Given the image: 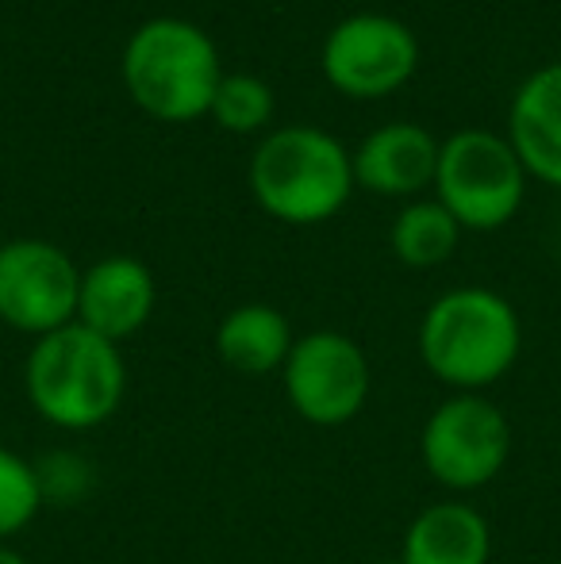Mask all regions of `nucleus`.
I'll use <instances>...</instances> for the list:
<instances>
[{
    "label": "nucleus",
    "instance_id": "obj_14",
    "mask_svg": "<svg viewBox=\"0 0 561 564\" xmlns=\"http://www.w3.org/2000/svg\"><path fill=\"white\" fill-rule=\"evenodd\" d=\"M292 327L289 319L270 304H242L219 323L216 349L227 369L242 377H270L284 369L292 354Z\"/></svg>",
    "mask_w": 561,
    "mask_h": 564
},
{
    "label": "nucleus",
    "instance_id": "obj_10",
    "mask_svg": "<svg viewBox=\"0 0 561 564\" xmlns=\"http://www.w3.org/2000/svg\"><path fill=\"white\" fill-rule=\"evenodd\" d=\"M154 304L158 284L150 276V269L139 258L112 253V258L97 261V265H89L82 273L74 323H82L93 335L120 346L123 338L139 335L147 327V319L154 315Z\"/></svg>",
    "mask_w": 561,
    "mask_h": 564
},
{
    "label": "nucleus",
    "instance_id": "obj_1",
    "mask_svg": "<svg viewBox=\"0 0 561 564\" xmlns=\"http://www.w3.org/2000/svg\"><path fill=\"white\" fill-rule=\"evenodd\" d=\"M23 388L39 415L62 431H93L120 411L128 365L116 341L82 323L35 338L23 365Z\"/></svg>",
    "mask_w": 561,
    "mask_h": 564
},
{
    "label": "nucleus",
    "instance_id": "obj_6",
    "mask_svg": "<svg viewBox=\"0 0 561 564\" xmlns=\"http://www.w3.org/2000/svg\"><path fill=\"white\" fill-rule=\"evenodd\" d=\"M423 465L442 488L477 491L500 476L511 453L504 411L481 392H457L431 411L420 434Z\"/></svg>",
    "mask_w": 561,
    "mask_h": 564
},
{
    "label": "nucleus",
    "instance_id": "obj_19",
    "mask_svg": "<svg viewBox=\"0 0 561 564\" xmlns=\"http://www.w3.org/2000/svg\"><path fill=\"white\" fill-rule=\"evenodd\" d=\"M0 250H4V235H0Z\"/></svg>",
    "mask_w": 561,
    "mask_h": 564
},
{
    "label": "nucleus",
    "instance_id": "obj_9",
    "mask_svg": "<svg viewBox=\"0 0 561 564\" xmlns=\"http://www.w3.org/2000/svg\"><path fill=\"white\" fill-rule=\"evenodd\" d=\"M74 258L43 238H15L0 250V319L23 335H51L77 319Z\"/></svg>",
    "mask_w": 561,
    "mask_h": 564
},
{
    "label": "nucleus",
    "instance_id": "obj_3",
    "mask_svg": "<svg viewBox=\"0 0 561 564\" xmlns=\"http://www.w3.org/2000/svg\"><path fill=\"white\" fill-rule=\"evenodd\" d=\"M219 82L216 43L177 15L147 20L123 46V85L150 119L193 123L208 116Z\"/></svg>",
    "mask_w": 561,
    "mask_h": 564
},
{
    "label": "nucleus",
    "instance_id": "obj_5",
    "mask_svg": "<svg viewBox=\"0 0 561 564\" xmlns=\"http://www.w3.org/2000/svg\"><path fill=\"white\" fill-rule=\"evenodd\" d=\"M434 193L462 230H496L524 208L527 170L500 134L457 131L439 147Z\"/></svg>",
    "mask_w": 561,
    "mask_h": 564
},
{
    "label": "nucleus",
    "instance_id": "obj_4",
    "mask_svg": "<svg viewBox=\"0 0 561 564\" xmlns=\"http://www.w3.org/2000/svg\"><path fill=\"white\" fill-rule=\"evenodd\" d=\"M250 193L281 224H327L350 200L354 162L320 127H281L250 158Z\"/></svg>",
    "mask_w": 561,
    "mask_h": 564
},
{
    "label": "nucleus",
    "instance_id": "obj_13",
    "mask_svg": "<svg viewBox=\"0 0 561 564\" xmlns=\"http://www.w3.org/2000/svg\"><path fill=\"white\" fill-rule=\"evenodd\" d=\"M493 530L470 503H431L404 534V564H488Z\"/></svg>",
    "mask_w": 561,
    "mask_h": 564
},
{
    "label": "nucleus",
    "instance_id": "obj_11",
    "mask_svg": "<svg viewBox=\"0 0 561 564\" xmlns=\"http://www.w3.org/2000/svg\"><path fill=\"white\" fill-rule=\"evenodd\" d=\"M439 147L431 131L416 123H385L358 147L354 162V185L381 196H412L434 185L439 170Z\"/></svg>",
    "mask_w": 561,
    "mask_h": 564
},
{
    "label": "nucleus",
    "instance_id": "obj_8",
    "mask_svg": "<svg viewBox=\"0 0 561 564\" xmlns=\"http://www.w3.org/2000/svg\"><path fill=\"white\" fill-rule=\"evenodd\" d=\"M416 66H420V43L397 15H350L335 23L323 43V77L331 89L354 100L392 97L412 82Z\"/></svg>",
    "mask_w": 561,
    "mask_h": 564
},
{
    "label": "nucleus",
    "instance_id": "obj_18",
    "mask_svg": "<svg viewBox=\"0 0 561 564\" xmlns=\"http://www.w3.org/2000/svg\"><path fill=\"white\" fill-rule=\"evenodd\" d=\"M0 564H28V561H23L15 550H8V545H0Z\"/></svg>",
    "mask_w": 561,
    "mask_h": 564
},
{
    "label": "nucleus",
    "instance_id": "obj_20",
    "mask_svg": "<svg viewBox=\"0 0 561 564\" xmlns=\"http://www.w3.org/2000/svg\"><path fill=\"white\" fill-rule=\"evenodd\" d=\"M389 564H404V561H389Z\"/></svg>",
    "mask_w": 561,
    "mask_h": 564
},
{
    "label": "nucleus",
    "instance_id": "obj_12",
    "mask_svg": "<svg viewBox=\"0 0 561 564\" xmlns=\"http://www.w3.org/2000/svg\"><path fill=\"white\" fill-rule=\"evenodd\" d=\"M508 142L524 170L561 188V62L519 85L508 116Z\"/></svg>",
    "mask_w": 561,
    "mask_h": 564
},
{
    "label": "nucleus",
    "instance_id": "obj_15",
    "mask_svg": "<svg viewBox=\"0 0 561 564\" xmlns=\"http://www.w3.org/2000/svg\"><path fill=\"white\" fill-rule=\"evenodd\" d=\"M457 238H462V227H457V219L450 216L439 200L408 204V208L392 219V230H389L392 253L412 269L442 265V261L457 250Z\"/></svg>",
    "mask_w": 561,
    "mask_h": 564
},
{
    "label": "nucleus",
    "instance_id": "obj_17",
    "mask_svg": "<svg viewBox=\"0 0 561 564\" xmlns=\"http://www.w3.org/2000/svg\"><path fill=\"white\" fill-rule=\"evenodd\" d=\"M208 116H216V123L235 134L262 131V127L273 119V89L262 82V77L224 74Z\"/></svg>",
    "mask_w": 561,
    "mask_h": 564
},
{
    "label": "nucleus",
    "instance_id": "obj_2",
    "mask_svg": "<svg viewBox=\"0 0 561 564\" xmlns=\"http://www.w3.org/2000/svg\"><path fill=\"white\" fill-rule=\"evenodd\" d=\"M524 349L519 315L493 289H454L427 307L420 323V357L431 377L457 392L496 384Z\"/></svg>",
    "mask_w": 561,
    "mask_h": 564
},
{
    "label": "nucleus",
    "instance_id": "obj_7",
    "mask_svg": "<svg viewBox=\"0 0 561 564\" xmlns=\"http://www.w3.org/2000/svg\"><path fill=\"white\" fill-rule=\"evenodd\" d=\"M289 403L312 426H343L362 415L374 388L369 357L354 338L338 330H312L292 341L281 369Z\"/></svg>",
    "mask_w": 561,
    "mask_h": 564
},
{
    "label": "nucleus",
    "instance_id": "obj_16",
    "mask_svg": "<svg viewBox=\"0 0 561 564\" xmlns=\"http://www.w3.org/2000/svg\"><path fill=\"white\" fill-rule=\"evenodd\" d=\"M43 480L31 460H23L15 449L0 446V545L28 530V522L43 507Z\"/></svg>",
    "mask_w": 561,
    "mask_h": 564
}]
</instances>
